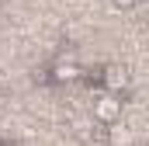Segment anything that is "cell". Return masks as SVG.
<instances>
[{
  "mask_svg": "<svg viewBox=\"0 0 149 146\" xmlns=\"http://www.w3.org/2000/svg\"><path fill=\"white\" fill-rule=\"evenodd\" d=\"M114 7H121V11H128V7H135V4H139V0H111Z\"/></svg>",
  "mask_w": 149,
  "mask_h": 146,
  "instance_id": "5b68a950",
  "label": "cell"
},
{
  "mask_svg": "<svg viewBox=\"0 0 149 146\" xmlns=\"http://www.w3.org/2000/svg\"><path fill=\"white\" fill-rule=\"evenodd\" d=\"M49 77H52V84H73L76 77H80V66H76L73 59H59Z\"/></svg>",
  "mask_w": 149,
  "mask_h": 146,
  "instance_id": "277c9868",
  "label": "cell"
},
{
  "mask_svg": "<svg viewBox=\"0 0 149 146\" xmlns=\"http://www.w3.org/2000/svg\"><path fill=\"white\" fill-rule=\"evenodd\" d=\"M94 118L97 122H118L121 118V98L111 94V91H104V94H97V101H94Z\"/></svg>",
  "mask_w": 149,
  "mask_h": 146,
  "instance_id": "6da1fadb",
  "label": "cell"
},
{
  "mask_svg": "<svg viewBox=\"0 0 149 146\" xmlns=\"http://www.w3.org/2000/svg\"><path fill=\"white\" fill-rule=\"evenodd\" d=\"M135 143V132L118 118V122H108V146H132Z\"/></svg>",
  "mask_w": 149,
  "mask_h": 146,
  "instance_id": "3957f363",
  "label": "cell"
},
{
  "mask_svg": "<svg viewBox=\"0 0 149 146\" xmlns=\"http://www.w3.org/2000/svg\"><path fill=\"white\" fill-rule=\"evenodd\" d=\"M0 146H7V143H3V139H0Z\"/></svg>",
  "mask_w": 149,
  "mask_h": 146,
  "instance_id": "8992f818",
  "label": "cell"
},
{
  "mask_svg": "<svg viewBox=\"0 0 149 146\" xmlns=\"http://www.w3.org/2000/svg\"><path fill=\"white\" fill-rule=\"evenodd\" d=\"M104 91H111L121 98V91H128V70L125 66H104V77H101Z\"/></svg>",
  "mask_w": 149,
  "mask_h": 146,
  "instance_id": "7a4b0ae2",
  "label": "cell"
}]
</instances>
